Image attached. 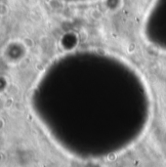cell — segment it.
Returning <instances> with one entry per match:
<instances>
[{"mask_svg": "<svg viewBox=\"0 0 166 167\" xmlns=\"http://www.w3.org/2000/svg\"><path fill=\"white\" fill-rule=\"evenodd\" d=\"M9 13V8L6 4L4 3H0V16H6V15Z\"/></svg>", "mask_w": 166, "mask_h": 167, "instance_id": "6da1fadb", "label": "cell"}, {"mask_svg": "<svg viewBox=\"0 0 166 167\" xmlns=\"http://www.w3.org/2000/svg\"><path fill=\"white\" fill-rule=\"evenodd\" d=\"M23 45H25L26 48H31V47H33V46H34L33 40L31 39V38H29V37H26L25 39L23 40Z\"/></svg>", "mask_w": 166, "mask_h": 167, "instance_id": "7a4b0ae2", "label": "cell"}, {"mask_svg": "<svg viewBox=\"0 0 166 167\" xmlns=\"http://www.w3.org/2000/svg\"><path fill=\"white\" fill-rule=\"evenodd\" d=\"M25 3L29 7H34L38 3V0H23Z\"/></svg>", "mask_w": 166, "mask_h": 167, "instance_id": "3957f363", "label": "cell"}, {"mask_svg": "<svg viewBox=\"0 0 166 167\" xmlns=\"http://www.w3.org/2000/svg\"><path fill=\"white\" fill-rule=\"evenodd\" d=\"M12 105H13V99H12V98H8L5 101V105H4V106H5V108H10L12 107Z\"/></svg>", "mask_w": 166, "mask_h": 167, "instance_id": "277c9868", "label": "cell"}, {"mask_svg": "<svg viewBox=\"0 0 166 167\" xmlns=\"http://www.w3.org/2000/svg\"><path fill=\"white\" fill-rule=\"evenodd\" d=\"M5 160H6V153L0 151V164L5 162Z\"/></svg>", "mask_w": 166, "mask_h": 167, "instance_id": "5b68a950", "label": "cell"}, {"mask_svg": "<svg viewBox=\"0 0 166 167\" xmlns=\"http://www.w3.org/2000/svg\"><path fill=\"white\" fill-rule=\"evenodd\" d=\"M4 127V120L0 118V130H2Z\"/></svg>", "mask_w": 166, "mask_h": 167, "instance_id": "8992f818", "label": "cell"}]
</instances>
